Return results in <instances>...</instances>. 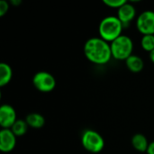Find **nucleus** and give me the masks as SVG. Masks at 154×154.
Returning <instances> with one entry per match:
<instances>
[{
	"mask_svg": "<svg viewBox=\"0 0 154 154\" xmlns=\"http://www.w3.org/2000/svg\"><path fill=\"white\" fill-rule=\"evenodd\" d=\"M124 25L116 15H108L104 17L98 25L99 37L106 42L111 43L123 34Z\"/></svg>",
	"mask_w": 154,
	"mask_h": 154,
	"instance_id": "2",
	"label": "nucleus"
},
{
	"mask_svg": "<svg viewBox=\"0 0 154 154\" xmlns=\"http://www.w3.org/2000/svg\"><path fill=\"white\" fill-rule=\"evenodd\" d=\"M141 46L147 52H152L154 50V35H143L141 39Z\"/></svg>",
	"mask_w": 154,
	"mask_h": 154,
	"instance_id": "15",
	"label": "nucleus"
},
{
	"mask_svg": "<svg viewBox=\"0 0 154 154\" xmlns=\"http://www.w3.org/2000/svg\"><path fill=\"white\" fill-rule=\"evenodd\" d=\"M11 3H12V5H14L17 6V5H20L22 2H21V0H12V1H11Z\"/></svg>",
	"mask_w": 154,
	"mask_h": 154,
	"instance_id": "19",
	"label": "nucleus"
},
{
	"mask_svg": "<svg viewBox=\"0 0 154 154\" xmlns=\"http://www.w3.org/2000/svg\"><path fill=\"white\" fill-rule=\"evenodd\" d=\"M150 60L152 63H154V50L152 52H150Z\"/></svg>",
	"mask_w": 154,
	"mask_h": 154,
	"instance_id": "20",
	"label": "nucleus"
},
{
	"mask_svg": "<svg viewBox=\"0 0 154 154\" xmlns=\"http://www.w3.org/2000/svg\"><path fill=\"white\" fill-rule=\"evenodd\" d=\"M127 1H125V0H104L103 1V3L106 5V6H108V7H110V8H116V9H119L122 5H124L125 3H126Z\"/></svg>",
	"mask_w": 154,
	"mask_h": 154,
	"instance_id": "16",
	"label": "nucleus"
},
{
	"mask_svg": "<svg viewBox=\"0 0 154 154\" xmlns=\"http://www.w3.org/2000/svg\"><path fill=\"white\" fill-rule=\"evenodd\" d=\"M132 145L133 147L140 152H147L149 148V142L145 135L143 134H136L132 137Z\"/></svg>",
	"mask_w": 154,
	"mask_h": 154,
	"instance_id": "11",
	"label": "nucleus"
},
{
	"mask_svg": "<svg viewBox=\"0 0 154 154\" xmlns=\"http://www.w3.org/2000/svg\"><path fill=\"white\" fill-rule=\"evenodd\" d=\"M33 87L42 93L51 92L56 87V79L52 74L47 71H39L32 78Z\"/></svg>",
	"mask_w": 154,
	"mask_h": 154,
	"instance_id": "5",
	"label": "nucleus"
},
{
	"mask_svg": "<svg viewBox=\"0 0 154 154\" xmlns=\"http://www.w3.org/2000/svg\"><path fill=\"white\" fill-rule=\"evenodd\" d=\"M125 65H126L127 69L133 73H139L144 68V62H143V59L140 56L134 55V54L130 56L125 60Z\"/></svg>",
	"mask_w": 154,
	"mask_h": 154,
	"instance_id": "10",
	"label": "nucleus"
},
{
	"mask_svg": "<svg viewBox=\"0 0 154 154\" xmlns=\"http://www.w3.org/2000/svg\"><path fill=\"white\" fill-rule=\"evenodd\" d=\"M13 70L9 64L2 62L0 63V87L6 86L12 79Z\"/></svg>",
	"mask_w": 154,
	"mask_h": 154,
	"instance_id": "13",
	"label": "nucleus"
},
{
	"mask_svg": "<svg viewBox=\"0 0 154 154\" xmlns=\"http://www.w3.org/2000/svg\"><path fill=\"white\" fill-rule=\"evenodd\" d=\"M9 3L5 0L0 1V16H4L9 10Z\"/></svg>",
	"mask_w": 154,
	"mask_h": 154,
	"instance_id": "17",
	"label": "nucleus"
},
{
	"mask_svg": "<svg viewBox=\"0 0 154 154\" xmlns=\"http://www.w3.org/2000/svg\"><path fill=\"white\" fill-rule=\"evenodd\" d=\"M118 19L121 21V23L124 25V28L128 26L131 22L134 21V19L136 16V9L134 5L130 2H126L124 5H122L117 10V15Z\"/></svg>",
	"mask_w": 154,
	"mask_h": 154,
	"instance_id": "9",
	"label": "nucleus"
},
{
	"mask_svg": "<svg viewBox=\"0 0 154 154\" xmlns=\"http://www.w3.org/2000/svg\"><path fill=\"white\" fill-rule=\"evenodd\" d=\"M25 121H26L28 126L32 127L33 129H40L45 124V118L43 117V116H42L41 114H38V113L29 114L26 116Z\"/></svg>",
	"mask_w": 154,
	"mask_h": 154,
	"instance_id": "12",
	"label": "nucleus"
},
{
	"mask_svg": "<svg viewBox=\"0 0 154 154\" xmlns=\"http://www.w3.org/2000/svg\"><path fill=\"white\" fill-rule=\"evenodd\" d=\"M112 57L117 60H126L130 56L133 55L134 42L133 40L125 34L116 39L110 43Z\"/></svg>",
	"mask_w": 154,
	"mask_h": 154,
	"instance_id": "3",
	"label": "nucleus"
},
{
	"mask_svg": "<svg viewBox=\"0 0 154 154\" xmlns=\"http://www.w3.org/2000/svg\"><path fill=\"white\" fill-rule=\"evenodd\" d=\"M147 154H154V141L150 143L149 148L147 150Z\"/></svg>",
	"mask_w": 154,
	"mask_h": 154,
	"instance_id": "18",
	"label": "nucleus"
},
{
	"mask_svg": "<svg viewBox=\"0 0 154 154\" xmlns=\"http://www.w3.org/2000/svg\"><path fill=\"white\" fill-rule=\"evenodd\" d=\"M136 27L143 35H154V12L146 10L141 13L136 19Z\"/></svg>",
	"mask_w": 154,
	"mask_h": 154,
	"instance_id": "6",
	"label": "nucleus"
},
{
	"mask_svg": "<svg viewBox=\"0 0 154 154\" xmlns=\"http://www.w3.org/2000/svg\"><path fill=\"white\" fill-rule=\"evenodd\" d=\"M28 127L29 126L25 120L17 119V121L14 124V125L10 129L12 130V132L14 134L16 137H21V136H23L27 133Z\"/></svg>",
	"mask_w": 154,
	"mask_h": 154,
	"instance_id": "14",
	"label": "nucleus"
},
{
	"mask_svg": "<svg viewBox=\"0 0 154 154\" xmlns=\"http://www.w3.org/2000/svg\"><path fill=\"white\" fill-rule=\"evenodd\" d=\"M81 143L84 149L91 153H99L105 147L103 136L97 131L88 129L84 131L81 136Z\"/></svg>",
	"mask_w": 154,
	"mask_h": 154,
	"instance_id": "4",
	"label": "nucleus"
},
{
	"mask_svg": "<svg viewBox=\"0 0 154 154\" xmlns=\"http://www.w3.org/2000/svg\"><path fill=\"white\" fill-rule=\"evenodd\" d=\"M83 51L86 58L96 65H105L113 58L110 43L100 37L88 39L84 44Z\"/></svg>",
	"mask_w": 154,
	"mask_h": 154,
	"instance_id": "1",
	"label": "nucleus"
},
{
	"mask_svg": "<svg viewBox=\"0 0 154 154\" xmlns=\"http://www.w3.org/2000/svg\"><path fill=\"white\" fill-rule=\"evenodd\" d=\"M16 145V136L11 129L0 131V151L4 153L12 152Z\"/></svg>",
	"mask_w": 154,
	"mask_h": 154,
	"instance_id": "8",
	"label": "nucleus"
},
{
	"mask_svg": "<svg viewBox=\"0 0 154 154\" xmlns=\"http://www.w3.org/2000/svg\"><path fill=\"white\" fill-rule=\"evenodd\" d=\"M17 121L15 109L7 104H4L0 107V125L2 129H10Z\"/></svg>",
	"mask_w": 154,
	"mask_h": 154,
	"instance_id": "7",
	"label": "nucleus"
}]
</instances>
